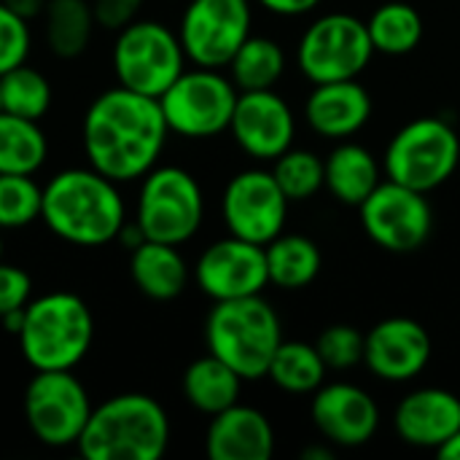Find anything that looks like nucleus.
I'll list each match as a JSON object with an SVG mask.
<instances>
[{"instance_id":"6","label":"nucleus","mask_w":460,"mask_h":460,"mask_svg":"<svg viewBox=\"0 0 460 460\" xmlns=\"http://www.w3.org/2000/svg\"><path fill=\"white\" fill-rule=\"evenodd\" d=\"M119 86L162 97L186 70V51L175 30L154 19H135L116 32L111 54Z\"/></svg>"},{"instance_id":"25","label":"nucleus","mask_w":460,"mask_h":460,"mask_svg":"<svg viewBox=\"0 0 460 460\" xmlns=\"http://www.w3.org/2000/svg\"><path fill=\"white\" fill-rule=\"evenodd\" d=\"M97 19L89 0H49L43 11L46 46L59 59H78L94 35Z\"/></svg>"},{"instance_id":"29","label":"nucleus","mask_w":460,"mask_h":460,"mask_svg":"<svg viewBox=\"0 0 460 460\" xmlns=\"http://www.w3.org/2000/svg\"><path fill=\"white\" fill-rule=\"evenodd\" d=\"M326 364L318 353L315 345L307 342H280L267 377L286 394H315L323 385L326 377Z\"/></svg>"},{"instance_id":"32","label":"nucleus","mask_w":460,"mask_h":460,"mask_svg":"<svg viewBox=\"0 0 460 460\" xmlns=\"http://www.w3.org/2000/svg\"><path fill=\"white\" fill-rule=\"evenodd\" d=\"M43 186L35 175H0V229H24L40 218Z\"/></svg>"},{"instance_id":"2","label":"nucleus","mask_w":460,"mask_h":460,"mask_svg":"<svg viewBox=\"0 0 460 460\" xmlns=\"http://www.w3.org/2000/svg\"><path fill=\"white\" fill-rule=\"evenodd\" d=\"M40 221L62 243L100 248L116 240L127 221L119 183L89 167H67L43 183Z\"/></svg>"},{"instance_id":"19","label":"nucleus","mask_w":460,"mask_h":460,"mask_svg":"<svg viewBox=\"0 0 460 460\" xmlns=\"http://www.w3.org/2000/svg\"><path fill=\"white\" fill-rule=\"evenodd\" d=\"M394 429L410 447L439 450L460 429V399L445 388H420L404 396Z\"/></svg>"},{"instance_id":"27","label":"nucleus","mask_w":460,"mask_h":460,"mask_svg":"<svg viewBox=\"0 0 460 460\" xmlns=\"http://www.w3.org/2000/svg\"><path fill=\"white\" fill-rule=\"evenodd\" d=\"M49 159V137L40 121L0 113V175H35Z\"/></svg>"},{"instance_id":"30","label":"nucleus","mask_w":460,"mask_h":460,"mask_svg":"<svg viewBox=\"0 0 460 460\" xmlns=\"http://www.w3.org/2000/svg\"><path fill=\"white\" fill-rule=\"evenodd\" d=\"M226 67H229V78L240 92L272 89L286 70V54L280 43H275L272 38L251 35L237 49V54Z\"/></svg>"},{"instance_id":"5","label":"nucleus","mask_w":460,"mask_h":460,"mask_svg":"<svg viewBox=\"0 0 460 460\" xmlns=\"http://www.w3.org/2000/svg\"><path fill=\"white\" fill-rule=\"evenodd\" d=\"M205 342L208 353L229 364L243 380H261L283 342L280 318L261 294L216 302L205 323Z\"/></svg>"},{"instance_id":"3","label":"nucleus","mask_w":460,"mask_h":460,"mask_svg":"<svg viewBox=\"0 0 460 460\" xmlns=\"http://www.w3.org/2000/svg\"><path fill=\"white\" fill-rule=\"evenodd\" d=\"M170 445V418L148 394H119L92 410L78 439L86 460H159Z\"/></svg>"},{"instance_id":"7","label":"nucleus","mask_w":460,"mask_h":460,"mask_svg":"<svg viewBox=\"0 0 460 460\" xmlns=\"http://www.w3.org/2000/svg\"><path fill=\"white\" fill-rule=\"evenodd\" d=\"M205 218V194L197 178L175 164L154 167L140 178L135 221L148 240L183 245Z\"/></svg>"},{"instance_id":"8","label":"nucleus","mask_w":460,"mask_h":460,"mask_svg":"<svg viewBox=\"0 0 460 460\" xmlns=\"http://www.w3.org/2000/svg\"><path fill=\"white\" fill-rule=\"evenodd\" d=\"M388 181L423 194L450 181L460 162V137L439 116H423L404 124L385 148Z\"/></svg>"},{"instance_id":"28","label":"nucleus","mask_w":460,"mask_h":460,"mask_svg":"<svg viewBox=\"0 0 460 460\" xmlns=\"http://www.w3.org/2000/svg\"><path fill=\"white\" fill-rule=\"evenodd\" d=\"M367 30L375 51L385 57H404L415 51L423 40V16L415 5L394 0L375 8V13L367 22Z\"/></svg>"},{"instance_id":"35","label":"nucleus","mask_w":460,"mask_h":460,"mask_svg":"<svg viewBox=\"0 0 460 460\" xmlns=\"http://www.w3.org/2000/svg\"><path fill=\"white\" fill-rule=\"evenodd\" d=\"M32 49L30 22L0 0V75L27 62Z\"/></svg>"},{"instance_id":"22","label":"nucleus","mask_w":460,"mask_h":460,"mask_svg":"<svg viewBox=\"0 0 460 460\" xmlns=\"http://www.w3.org/2000/svg\"><path fill=\"white\" fill-rule=\"evenodd\" d=\"M129 275L137 291L154 302L178 299L189 286V264L178 245L146 240L129 256Z\"/></svg>"},{"instance_id":"42","label":"nucleus","mask_w":460,"mask_h":460,"mask_svg":"<svg viewBox=\"0 0 460 460\" xmlns=\"http://www.w3.org/2000/svg\"><path fill=\"white\" fill-rule=\"evenodd\" d=\"M302 458L305 460H332L334 456H332L329 450H323V447H310V450H305V453H302Z\"/></svg>"},{"instance_id":"14","label":"nucleus","mask_w":460,"mask_h":460,"mask_svg":"<svg viewBox=\"0 0 460 460\" xmlns=\"http://www.w3.org/2000/svg\"><path fill=\"white\" fill-rule=\"evenodd\" d=\"M288 202L272 170H243L224 189L221 216L229 234L267 245L283 232Z\"/></svg>"},{"instance_id":"21","label":"nucleus","mask_w":460,"mask_h":460,"mask_svg":"<svg viewBox=\"0 0 460 460\" xmlns=\"http://www.w3.org/2000/svg\"><path fill=\"white\" fill-rule=\"evenodd\" d=\"M305 116L321 137L342 140L356 135L369 121L372 97L356 78L315 84L305 102Z\"/></svg>"},{"instance_id":"33","label":"nucleus","mask_w":460,"mask_h":460,"mask_svg":"<svg viewBox=\"0 0 460 460\" xmlns=\"http://www.w3.org/2000/svg\"><path fill=\"white\" fill-rule=\"evenodd\" d=\"M272 175L288 199H307L318 194V189L326 181L323 159L305 148H288L286 154H280L275 159Z\"/></svg>"},{"instance_id":"9","label":"nucleus","mask_w":460,"mask_h":460,"mask_svg":"<svg viewBox=\"0 0 460 460\" xmlns=\"http://www.w3.org/2000/svg\"><path fill=\"white\" fill-rule=\"evenodd\" d=\"M240 89L216 67L183 70L159 97L170 132L191 140L216 137L229 129Z\"/></svg>"},{"instance_id":"43","label":"nucleus","mask_w":460,"mask_h":460,"mask_svg":"<svg viewBox=\"0 0 460 460\" xmlns=\"http://www.w3.org/2000/svg\"><path fill=\"white\" fill-rule=\"evenodd\" d=\"M3 232V229H0ZM0 261H3V234H0Z\"/></svg>"},{"instance_id":"39","label":"nucleus","mask_w":460,"mask_h":460,"mask_svg":"<svg viewBox=\"0 0 460 460\" xmlns=\"http://www.w3.org/2000/svg\"><path fill=\"white\" fill-rule=\"evenodd\" d=\"M148 237H146V232L140 229V224L132 218V221H124V226L119 229V234H116V243L124 248V251H135V248H140L143 243H146Z\"/></svg>"},{"instance_id":"44","label":"nucleus","mask_w":460,"mask_h":460,"mask_svg":"<svg viewBox=\"0 0 460 460\" xmlns=\"http://www.w3.org/2000/svg\"><path fill=\"white\" fill-rule=\"evenodd\" d=\"M0 113H3V92H0Z\"/></svg>"},{"instance_id":"18","label":"nucleus","mask_w":460,"mask_h":460,"mask_svg":"<svg viewBox=\"0 0 460 460\" xmlns=\"http://www.w3.org/2000/svg\"><path fill=\"white\" fill-rule=\"evenodd\" d=\"M313 423L337 447L367 445L380 426V407L353 383L321 385L313 396Z\"/></svg>"},{"instance_id":"10","label":"nucleus","mask_w":460,"mask_h":460,"mask_svg":"<svg viewBox=\"0 0 460 460\" xmlns=\"http://www.w3.org/2000/svg\"><path fill=\"white\" fill-rule=\"evenodd\" d=\"M92 410L89 391L73 369H43L27 383L24 420L46 447H75Z\"/></svg>"},{"instance_id":"24","label":"nucleus","mask_w":460,"mask_h":460,"mask_svg":"<svg viewBox=\"0 0 460 460\" xmlns=\"http://www.w3.org/2000/svg\"><path fill=\"white\" fill-rule=\"evenodd\" d=\"M240 385H243V377L229 364L216 358L213 353L191 361L189 369L183 372V396H186V402L197 412H205L210 418L229 410L232 404H237Z\"/></svg>"},{"instance_id":"40","label":"nucleus","mask_w":460,"mask_h":460,"mask_svg":"<svg viewBox=\"0 0 460 460\" xmlns=\"http://www.w3.org/2000/svg\"><path fill=\"white\" fill-rule=\"evenodd\" d=\"M3 3H5L8 8H13L19 16H24L27 22L43 16V11H46V5H49V0H3Z\"/></svg>"},{"instance_id":"37","label":"nucleus","mask_w":460,"mask_h":460,"mask_svg":"<svg viewBox=\"0 0 460 460\" xmlns=\"http://www.w3.org/2000/svg\"><path fill=\"white\" fill-rule=\"evenodd\" d=\"M143 3L146 0H92L97 27L119 32L121 27H127L129 22L137 19Z\"/></svg>"},{"instance_id":"38","label":"nucleus","mask_w":460,"mask_h":460,"mask_svg":"<svg viewBox=\"0 0 460 460\" xmlns=\"http://www.w3.org/2000/svg\"><path fill=\"white\" fill-rule=\"evenodd\" d=\"M318 3L321 0H259L261 8L278 16H302V13H310Z\"/></svg>"},{"instance_id":"34","label":"nucleus","mask_w":460,"mask_h":460,"mask_svg":"<svg viewBox=\"0 0 460 460\" xmlns=\"http://www.w3.org/2000/svg\"><path fill=\"white\" fill-rule=\"evenodd\" d=\"M315 348L329 369H350L364 361V334L348 323L323 329Z\"/></svg>"},{"instance_id":"15","label":"nucleus","mask_w":460,"mask_h":460,"mask_svg":"<svg viewBox=\"0 0 460 460\" xmlns=\"http://www.w3.org/2000/svg\"><path fill=\"white\" fill-rule=\"evenodd\" d=\"M194 280L199 291L213 302L256 296L270 283L267 251L264 245L248 243L234 234L216 240L197 259Z\"/></svg>"},{"instance_id":"12","label":"nucleus","mask_w":460,"mask_h":460,"mask_svg":"<svg viewBox=\"0 0 460 460\" xmlns=\"http://www.w3.org/2000/svg\"><path fill=\"white\" fill-rule=\"evenodd\" d=\"M358 213L369 240L391 253H412L423 248L434 229V210L426 194L396 181H380V186L358 205Z\"/></svg>"},{"instance_id":"17","label":"nucleus","mask_w":460,"mask_h":460,"mask_svg":"<svg viewBox=\"0 0 460 460\" xmlns=\"http://www.w3.org/2000/svg\"><path fill=\"white\" fill-rule=\"evenodd\" d=\"M431 358V337L412 318H385L364 334V364L385 383L418 377Z\"/></svg>"},{"instance_id":"23","label":"nucleus","mask_w":460,"mask_h":460,"mask_svg":"<svg viewBox=\"0 0 460 460\" xmlns=\"http://www.w3.org/2000/svg\"><path fill=\"white\" fill-rule=\"evenodd\" d=\"M323 186L348 208H358L380 186V164L358 143H340L323 159Z\"/></svg>"},{"instance_id":"1","label":"nucleus","mask_w":460,"mask_h":460,"mask_svg":"<svg viewBox=\"0 0 460 460\" xmlns=\"http://www.w3.org/2000/svg\"><path fill=\"white\" fill-rule=\"evenodd\" d=\"M170 127L156 97L113 86L100 92L81 121V143L89 164L116 183L140 181L156 167Z\"/></svg>"},{"instance_id":"20","label":"nucleus","mask_w":460,"mask_h":460,"mask_svg":"<svg viewBox=\"0 0 460 460\" xmlns=\"http://www.w3.org/2000/svg\"><path fill=\"white\" fill-rule=\"evenodd\" d=\"M205 450L210 460H270L275 453V431L256 407L232 404L213 415Z\"/></svg>"},{"instance_id":"13","label":"nucleus","mask_w":460,"mask_h":460,"mask_svg":"<svg viewBox=\"0 0 460 460\" xmlns=\"http://www.w3.org/2000/svg\"><path fill=\"white\" fill-rule=\"evenodd\" d=\"M178 38L197 67H226L251 38L248 0H191L181 16Z\"/></svg>"},{"instance_id":"26","label":"nucleus","mask_w":460,"mask_h":460,"mask_svg":"<svg viewBox=\"0 0 460 460\" xmlns=\"http://www.w3.org/2000/svg\"><path fill=\"white\" fill-rule=\"evenodd\" d=\"M267 251V272L270 283L286 291H296L310 286L323 264L318 245L305 234H278L264 245Z\"/></svg>"},{"instance_id":"36","label":"nucleus","mask_w":460,"mask_h":460,"mask_svg":"<svg viewBox=\"0 0 460 460\" xmlns=\"http://www.w3.org/2000/svg\"><path fill=\"white\" fill-rule=\"evenodd\" d=\"M32 299V278L16 267L0 261V318L13 310H24Z\"/></svg>"},{"instance_id":"41","label":"nucleus","mask_w":460,"mask_h":460,"mask_svg":"<svg viewBox=\"0 0 460 460\" xmlns=\"http://www.w3.org/2000/svg\"><path fill=\"white\" fill-rule=\"evenodd\" d=\"M437 453H439L442 458L460 460V429L453 434V437H450V439H447V442H445V445H442V447H439V450H437Z\"/></svg>"},{"instance_id":"11","label":"nucleus","mask_w":460,"mask_h":460,"mask_svg":"<svg viewBox=\"0 0 460 460\" xmlns=\"http://www.w3.org/2000/svg\"><path fill=\"white\" fill-rule=\"evenodd\" d=\"M375 54L367 22L353 13L318 16L296 46V65L313 84L358 78Z\"/></svg>"},{"instance_id":"31","label":"nucleus","mask_w":460,"mask_h":460,"mask_svg":"<svg viewBox=\"0 0 460 460\" xmlns=\"http://www.w3.org/2000/svg\"><path fill=\"white\" fill-rule=\"evenodd\" d=\"M0 92H3L5 113L32 119V121H40L49 113L51 97H54L49 78L40 70L30 67L27 62L0 75Z\"/></svg>"},{"instance_id":"16","label":"nucleus","mask_w":460,"mask_h":460,"mask_svg":"<svg viewBox=\"0 0 460 460\" xmlns=\"http://www.w3.org/2000/svg\"><path fill=\"white\" fill-rule=\"evenodd\" d=\"M229 132L248 156L278 159L294 143L296 119L288 102L272 89L240 92Z\"/></svg>"},{"instance_id":"4","label":"nucleus","mask_w":460,"mask_h":460,"mask_svg":"<svg viewBox=\"0 0 460 460\" xmlns=\"http://www.w3.org/2000/svg\"><path fill=\"white\" fill-rule=\"evenodd\" d=\"M24 361L35 369H75L94 340V315L73 291H49L30 299L16 334Z\"/></svg>"}]
</instances>
